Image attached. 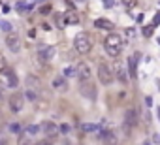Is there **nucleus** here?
Returning <instances> with one entry per match:
<instances>
[{
  "label": "nucleus",
  "mask_w": 160,
  "mask_h": 145,
  "mask_svg": "<svg viewBox=\"0 0 160 145\" xmlns=\"http://www.w3.org/2000/svg\"><path fill=\"white\" fill-rule=\"evenodd\" d=\"M104 47H106V53L109 57H119L121 51H123V40L119 34H107L106 40H104Z\"/></svg>",
  "instance_id": "1"
},
{
  "label": "nucleus",
  "mask_w": 160,
  "mask_h": 145,
  "mask_svg": "<svg viewBox=\"0 0 160 145\" xmlns=\"http://www.w3.org/2000/svg\"><path fill=\"white\" fill-rule=\"evenodd\" d=\"M74 47H76V51L79 55H89L90 51H93V42H90V38L87 34H79L74 40Z\"/></svg>",
  "instance_id": "2"
},
{
  "label": "nucleus",
  "mask_w": 160,
  "mask_h": 145,
  "mask_svg": "<svg viewBox=\"0 0 160 145\" xmlns=\"http://www.w3.org/2000/svg\"><path fill=\"white\" fill-rule=\"evenodd\" d=\"M79 92L83 98L90 100V102H94L96 100V96H98V90H96V85L93 81H79Z\"/></svg>",
  "instance_id": "3"
},
{
  "label": "nucleus",
  "mask_w": 160,
  "mask_h": 145,
  "mask_svg": "<svg viewBox=\"0 0 160 145\" xmlns=\"http://www.w3.org/2000/svg\"><path fill=\"white\" fill-rule=\"evenodd\" d=\"M98 79H100L102 85H111L113 81H115V74H113V70H111L109 64L102 62L98 66Z\"/></svg>",
  "instance_id": "4"
},
{
  "label": "nucleus",
  "mask_w": 160,
  "mask_h": 145,
  "mask_svg": "<svg viewBox=\"0 0 160 145\" xmlns=\"http://www.w3.org/2000/svg\"><path fill=\"white\" fill-rule=\"evenodd\" d=\"M123 126H124L126 134H130L134 126H138V109H136V108H128V109L124 111V121H123Z\"/></svg>",
  "instance_id": "5"
},
{
  "label": "nucleus",
  "mask_w": 160,
  "mask_h": 145,
  "mask_svg": "<svg viewBox=\"0 0 160 145\" xmlns=\"http://www.w3.org/2000/svg\"><path fill=\"white\" fill-rule=\"evenodd\" d=\"M8 104H10V109L13 113H21L23 108H25V96H23L21 92H15V94H11L8 98Z\"/></svg>",
  "instance_id": "6"
},
{
  "label": "nucleus",
  "mask_w": 160,
  "mask_h": 145,
  "mask_svg": "<svg viewBox=\"0 0 160 145\" xmlns=\"http://www.w3.org/2000/svg\"><path fill=\"white\" fill-rule=\"evenodd\" d=\"M6 45H8V49L10 51H13V53H19L21 49H23V43H21V38H19V34L17 32H8V36H6Z\"/></svg>",
  "instance_id": "7"
},
{
  "label": "nucleus",
  "mask_w": 160,
  "mask_h": 145,
  "mask_svg": "<svg viewBox=\"0 0 160 145\" xmlns=\"http://www.w3.org/2000/svg\"><path fill=\"white\" fill-rule=\"evenodd\" d=\"M41 134H43L45 138H51V139H55V138L60 134L58 125H55L53 121H45V123H41Z\"/></svg>",
  "instance_id": "8"
},
{
  "label": "nucleus",
  "mask_w": 160,
  "mask_h": 145,
  "mask_svg": "<svg viewBox=\"0 0 160 145\" xmlns=\"http://www.w3.org/2000/svg\"><path fill=\"white\" fill-rule=\"evenodd\" d=\"M53 55H55V47H51V45L40 47V49L36 51V57H38V62H40V64H45V62H49Z\"/></svg>",
  "instance_id": "9"
},
{
  "label": "nucleus",
  "mask_w": 160,
  "mask_h": 145,
  "mask_svg": "<svg viewBox=\"0 0 160 145\" xmlns=\"http://www.w3.org/2000/svg\"><path fill=\"white\" fill-rule=\"evenodd\" d=\"M100 139H102L104 145H119V136H117L115 130H104Z\"/></svg>",
  "instance_id": "10"
},
{
  "label": "nucleus",
  "mask_w": 160,
  "mask_h": 145,
  "mask_svg": "<svg viewBox=\"0 0 160 145\" xmlns=\"http://www.w3.org/2000/svg\"><path fill=\"white\" fill-rule=\"evenodd\" d=\"M2 74H4V77H6V87H10V89H15L17 85H19V79H17V74H15V72L8 66L4 72H2Z\"/></svg>",
  "instance_id": "11"
},
{
  "label": "nucleus",
  "mask_w": 160,
  "mask_h": 145,
  "mask_svg": "<svg viewBox=\"0 0 160 145\" xmlns=\"http://www.w3.org/2000/svg\"><path fill=\"white\" fill-rule=\"evenodd\" d=\"M76 70H77L79 81H89V79H90V66H89L87 62H79V64L76 66Z\"/></svg>",
  "instance_id": "12"
},
{
  "label": "nucleus",
  "mask_w": 160,
  "mask_h": 145,
  "mask_svg": "<svg viewBox=\"0 0 160 145\" xmlns=\"http://www.w3.org/2000/svg\"><path fill=\"white\" fill-rule=\"evenodd\" d=\"M62 17H64V25H77V23H79V15H77V11H74V10L66 11Z\"/></svg>",
  "instance_id": "13"
},
{
  "label": "nucleus",
  "mask_w": 160,
  "mask_h": 145,
  "mask_svg": "<svg viewBox=\"0 0 160 145\" xmlns=\"http://www.w3.org/2000/svg\"><path fill=\"white\" fill-rule=\"evenodd\" d=\"M94 27L100 29V30H113V29H115V25H113L111 21H107V19H96Z\"/></svg>",
  "instance_id": "14"
},
{
  "label": "nucleus",
  "mask_w": 160,
  "mask_h": 145,
  "mask_svg": "<svg viewBox=\"0 0 160 145\" xmlns=\"http://www.w3.org/2000/svg\"><path fill=\"white\" fill-rule=\"evenodd\" d=\"M27 87L28 89H36V90H40L41 89V81H40V77H36V76H27Z\"/></svg>",
  "instance_id": "15"
},
{
  "label": "nucleus",
  "mask_w": 160,
  "mask_h": 145,
  "mask_svg": "<svg viewBox=\"0 0 160 145\" xmlns=\"http://www.w3.org/2000/svg\"><path fill=\"white\" fill-rule=\"evenodd\" d=\"M23 94H25V100H28V102H38V98H40V90L28 89V87H27V90L23 92Z\"/></svg>",
  "instance_id": "16"
},
{
  "label": "nucleus",
  "mask_w": 160,
  "mask_h": 145,
  "mask_svg": "<svg viewBox=\"0 0 160 145\" xmlns=\"http://www.w3.org/2000/svg\"><path fill=\"white\" fill-rule=\"evenodd\" d=\"M53 89H57V90H66V89H68L66 77H64V76H58V77H55V79H53Z\"/></svg>",
  "instance_id": "17"
},
{
  "label": "nucleus",
  "mask_w": 160,
  "mask_h": 145,
  "mask_svg": "<svg viewBox=\"0 0 160 145\" xmlns=\"http://www.w3.org/2000/svg\"><path fill=\"white\" fill-rule=\"evenodd\" d=\"M117 79H119V81H123V83H128V81H130V76H128L126 68L119 66V70H117Z\"/></svg>",
  "instance_id": "18"
},
{
  "label": "nucleus",
  "mask_w": 160,
  "mask_h": 145,
  "mask_svg": "<svg viewBox=\"0 0 160 145\" xmlns=\"http://www.w3.org/2000/svg\"><path fill=\"white\" fill-rule=\"evenodd\" d=\"M17 145H32V139H30V136L27 134V130L23 132L21 136H19V139H17Z\"/></svg>",
  "instance_id": "19"
},
{
  "label": "nucleus",
  "mask_w": 160,
  "mask_h": 145,
  "mask_svg": "<svg viewBox=\"0 0 160 145\" xmlns=\"http://www.w3.org/2000/svg\"><path fill=\"white\" fill-rule=\"evenodd\" d=\"M62 76H64V77H74V76H77V70H76V66H68V68H64Z\"/></svg>",
  "instance_id": "20"
},
{
  "label": "nucleus",
  "mask_w": 160,
  "mask_h": 145,
  "mask_svg": "<svg viewBox=\"0 0 160 145\" xmlns=\"http://www.w3.org/2000/svg\"><path fill=\"white\" fill-rule=\"evenodd\" d=\"M40 132H41V123H40V125H32V126L27 128V134H28V136H36V134H40Z\"/></svg>",
  "instance_id": "21"
},
{
  "label": "nucleus",
  "mask_w": 160,
  "mask_h": 145,
  "mask_svg": "<svg viewBox=\"0 0 160 145\" xmlns=\"http://www.w3.org/2000/svg\"><path fill=\"white\" fill-rule=\"evenodd\" d=\"M15 8H17L19 11H28V10H32V8H34V4H27V2H17V4H15Z\"/></svg>",
  "instance_id": "22"
},
{
  "label": "nucleus",
  "mask_w": 160,
  "mask_h": 145,
  "mask_svg": "<svg viewBox=\"0 0 160 145\" xmlns=\"http://www.w3.org/2000/svg\"><path fill=\"white\" fill-rule=\"evenodd\" d=\"M83 130H85L87 134H93V132H96V130H98V125H93V123H85V125H83Z\"/></svg>",
  "instance_id": "23"
},
{
  "label": "nucleus",
  "mask_w": 160,
  "mask_h": 145,
  "mask_svg": "<svg viewBox=\"0 0 160 145\" xmlns=\"http://www.w3.org/2000/svg\"><path fill=\"white\" fill-rule=\"evenodd\" d=\"M10 132H13V134H19L21 130H23V126H21V123H10Z\"/></svg>",
  "instance_id": "24"
},
{
  "label": "nucleus",
  "mask_w": 160,
  "mask_h": 145,
  "mask_svg": "<svg viewBox=\"0 0 160 145\" xmlns=\"http://www.w3.org/2000/svg\"><path fill=\"white\" fill-rule=\"evenodd\" d=\"M36 145H53V139L51 138H43V139H38Z\"/></svg>",
  "instance_id": "25"
},
{
  "label": "nucleus",
  "mask_w": 160,
  "mask_h": 145,
  "mask_svg": "<svg viewBox=\"0 0 160 145\" xmlns=\"http://www.w3.org/2000/svg\"><path fill=\"white\" fill-rule=\"evenodd\" d=\"M128 66H130V76L134 77V76H136V66H134V57H130V59H128Z\"/></svg>",
  "instance_id": "26"
},
{
  "label": "nucleus",
  "mask_w": 160,
  "mask_h": 145,
  "mask_svg": "<svg viewBox=\"0 0 160 145\" xmlns=\"http://www.w3.org/2000/svg\"><path fill=\"white\" fill-rule=\"evenodd\" d=\"M121 2H123L126 8H134L136 4H138V0H121Z\"/></svg>",
  "instance_id": "27"
},
{
  "label": "nucleus",
  "mask_w": 160,
  "mask_h": 145,
  "mask_svg": "<svg viewBox=\"0 0 160 145\" xmlns=\"http://www.w3.org/2000/svg\"><path fill=\"white\" fill-rule=\"evenodd\" d=\"M6 68H8V62H6V59H4L2 55H0V74H2Z\"/></svg>",
  "instance_id": "28"
},
{
  "label": "nucleus",
  "mask_w": 160,
  "mask_h": 145,
  "mask_svg": "<svg viewBox=\"0 0 160 145\" xmlns=\"http://www.w3.org/2000/svg\"><path fill=\"white\" fill-rule=\"evenodd\" d=\"M4 90H6V85L0 81V106H2V102H4Z\"/></svg>",
  "instance_id": "29"
},
{
  "label": "nucleus",
  "mask_w": 160,
  "mask_h": 145,
  "mask_svg": "<svg viewBox=\"0 0 160 145\" xmlns=\"http://www.w3.org/2000/svg\"><path fill=\"white\" fill-rule=\"evenodd\" d=\"M58 130H60L62 134H68L72 128H70V125H66V123H64V125H60V126H58Z\"/></svg>",
  "instance_id": "30"
},
{
  "label": "nucleus",
  "mask_w": 160,
  "mask_h": 145,
  "mask_svg": "<svg viewBox=\"0 0 160 145\" xmlns=\"http://www.w3.org/2000/svg\"><path fill=\"white\" fill-rule=\"evenodd\" d=\"M0 29H2V30H6V32H11V27H10V23H2V25H0Z\"/></svg>",
  "instance_id": "31"
},
{
  "label": "nucleus",
  "mask_w": 160,
  "mask_h": 145,
  "mask_svg": "<svg viewBox=\"0 0 160 145\" xmlns=\"http://www.w3.org/2000/svg\"><path fill=\"white\" fill-rule=\"evenodd\" d=\"M0 145H10V141H8V138L4 134H0Z\"/></svg>",
  "instance_id": "32"
},
{
  "label": "nucleus",
  "mask_w": 160,
  "mask_h": 145,
  "mask_svg": "<svg viewBox=\"0 0 160 145\" xmlns=\"http://www.w3.org/2000/svg\"><path fill=\"white\" fill-rule=\"evenodd\" d=\"M102 2H104V6H106V8H113V4H115L113 0H102Z\"/></svg>",
  "instance_id": "33"
},
{
  "label": "nucleus",
  "mask_w": 160,
  "mask_h": 145,
  "mask_svg": "<svg viewBox=\"0 0 160 145\" xmlns=\"http://www.w3.org/2000/svg\"><path fill=\"white\" fill-rule=\"evenodd\" d=\"M143 32H145V36H151V34H153V27H145Z\"/></svg>",
  "instance_id": "34"
},
{
  "label": "nucleus",
  "mask_w": 160,
  "mask_h": 145,
  "mask_svg": "<svg viewBox=\"0 0 160 145\" xmlns=\"http://www.w3.org/2000/svg\"><path fill=\"white\" fill-rule=\"evenodd\" d=\"M153 143H156V145L160 143V134H154V136H153Z\"/></svg>",
  "instance_id": "35"
},
{
  "label": "nucleus",
  "mask_w": 160,
  "mask_h": 145,
  "mask_svg": "<svg viewBox=\"0 0 160 145\" xmlns=\"http://www.w3.org/2000/svg\"><path fill=\"white\" fill-rule=\"evenodd\" d=\"M145 104H147V106H149V108H151V106H153V98H151V96H147V98H145Z\"/></svg>",
  "instance_id": "36"
},
{
  "label": "nucleus",
  "mask_w": 160,
  "mask_h": 145,
  "mask_svg": "<svg viewBox=\"0 0 160 145\" xmlns=\"http://www.w3.org/2000/svg\"><path fill=\"white\" fill-rule=\"evenodd\" d=\"M160 23V13H156V17H154V25H158Z\"/></svg>",
  "instance_id": "37"
},
{
  "label": "nucleus",
  "mask_w": 160,
  "mask_h": 145,
  "mask_svg": "<svg viewBox=\"0 0 160 145\" xmlns=\"http://www.w3.org/2000/svg\"><path fill=\"white\" fill-rule=\"evenodd\" d=\"M126 34L128 36H134V29H126Z\"/></svg>",
  "instance_id": "38"
},
{
  "label": "nucleus",
  "mask_w": 160,
  "mask_h": 145,
  "mask_svg": "<svg viewBox=\"0 0 160 145\" xmlns=\"http://www.w3.org/2000/svg\"><path fill=\"white\" fill-rule=\"evenodd\" d=\"M34 36H36V30H34V29H32V30H30V32H28V38H34Z\"/></svg>",
  "instance_id": "39"
}]
</instances>
